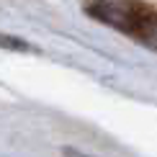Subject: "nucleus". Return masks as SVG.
<instances>
[{
  "label": "nucleus",
  "instance_id": "obj_3",
  "mask_svg": "<svg viewBox=\"0 0 157 157\" xmlns=\"http://www.w3.org/2000/svg\"><path fill=\"white\" fill-rule=\"evenodd\" d=\"M70 157H80V155H70Z\"/></svg>",
  "mask_w": 157,
  "mask_h": 157
},
{
  "label": "nucleus",
  "instance_id": "obj_1",
  "mask_svg": "<svg viewBox=\"0 0 157 157\" xmlns=\"http://www.w3.org/2000/svg\"><path fill=\"white\" fill-rule=\"evenodd\" d=\"M88 10L95 13L101 21L113 23L126 31H134L136 21H139V8L132 3H101V5H88Z\"/></svg>",
  "mask_w": 157,
  "mask_h": 157
},
{
  "label": "nucleus",
  "instance_id": "obj_2",
  "mask_svg": "<svg viewBox=\"0 0 157 157\" xmlns=\"http://www.w3.org/2000/svg\"><path fill=\"white\" fill-rule=\"evenodd\" d=\"M134 31L142 36V41H147L149 47L157 49V16H139Z\"/></svg>",
  "mask_w": 157,
  "mask_h": 157
}]
</instances>
